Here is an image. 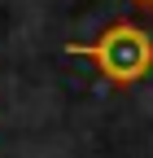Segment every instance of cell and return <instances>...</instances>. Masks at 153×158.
Segmentation results:
<instances>
[{
    "instance_id": "cell-1",
    "label": "cell",
    "mask_w": 153,
    "mask_h": 158,
    "mask_svg": "<svg viewBox=\"0 0 153 158\" xmlns=\"http://www.w3.org/2000/svg\"><path fill=\"white\" fill-rule=\"evenodd\" d=\"M79 53L96 57L101 70L114 75V79H140V75L149 70V62H153L149 40H144L140 31H131V27H114L101 44H88V48H79Z\"/></svg>"
},
{
    "instance_id": "cell-2",
    "label": "cell",
    "mask_w": 153,
    "mask_h": 158,
    "mask_svg": "<svg viewBox=\"0 0 153 158\" xmlns=\"http://www.w3.org/2000/svg\"><path fill=\"white\" fill-rule=\"evenodd\" d=\"M144 5H153V0H144Z\"/></svg>"
}]
</instances>
